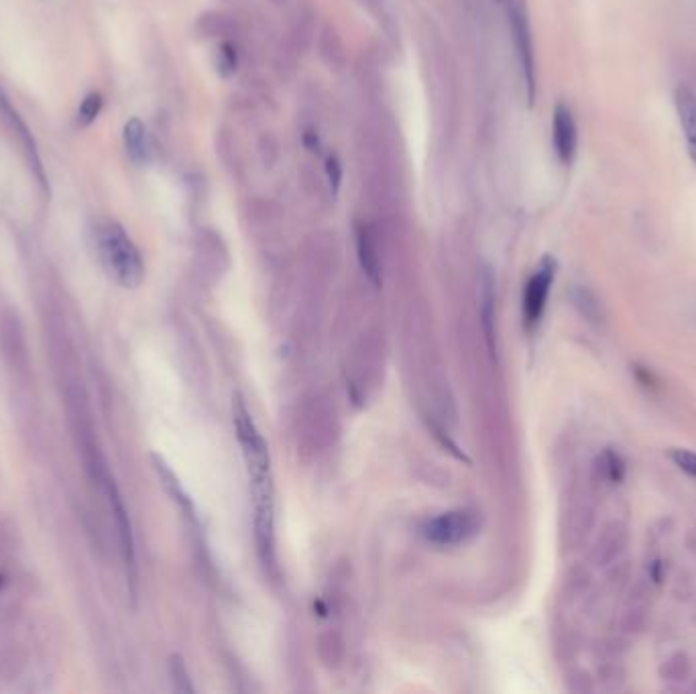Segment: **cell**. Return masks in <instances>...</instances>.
I'll list each match as a JSON object with an SVG mask.
<instances>
[{
    "mask_svg": "<svg viewBox=\"0 0 696 694\" xmlns=\"http://www.w3.org/2000/svg\"><path fill=\"white\" fill-rule=\"evenodd\" d=\"M232 422H235L237 440L243 448L247 465L253 505H255V538L261 560L273 564L275 556V485L271 471V454L265 438L261 436L251 412L247 410L241 395L232 399Z\"/></svg>",
    "mask_w": 696,
    "mask_h": 694,
    "instance_id": "cell-1",
    "label": "cell"
},
{
    "mask_svg": "<svg viewBox=\"0 0 696 694\" xmlns=\"http://www.w3.org/2000/svg\"><path fill=\"white\" fill-rule=\"evenodd\" d=\"M98 257L108 277L121 287L135 289L145 279L141 251L119 222H104L96 235Z\"/></svg>",
    "mask_w": 696,
    "mask_h": 694,
    "instance_id": "cell-2",
    "label": "cell"
},
{
    "mask_svg": "<svg viewBox=\"0 0 696 694\" xmlns=\"http://www.w3.org/2000/svg\"><path fill=\"white\" fill-rule=\"evenodd\" d=\"M477 534V519L473 513L456 509L440 513L424 524L422 536L440 548L460 546Z\"/></svg>",
    "mask_w": 696,
    "mask_h": 694,
    "instance_id": "cell-3",
    "label": "cell"
},
{
    "mask_svg": "<svg viewBox=\"0 0 696 694\" xmlns=\"http://www.w3.org/2000/svg\"><path fill=\"white\" fill-rule=\"evenodd\" d=\"M554 275H556V261L552 257H544L542 263L538 265V269L532 273V277L526 283L524 289V322L528 330H534L544 312H546V304H548V296L550 289L554 283Z\"/></svg>",
    "mask_w": 696,
    "mask_h": 694,
    "instance_id": "cell-4",
    "label": "cell"
},
{
    "mask_svg": "<svg viewBox=\"0 0 696 694\" xmlns=\"http://www.w3.org/2000/svg\"><path fill=\"white\" fill-rule=\"evenodd\" d=\"M509 25L517 49V60L521 66V74H524V84H526V96L530 102L536 98V60H534V41H532V31L530 23L526 17V11L519 5L509 7Z\"/></svg>",
    "mask_w": 696,
    "mask_h": 694,
    "instance_id": "cell-5",
    "label": "cell"
},
{
    "mask_svg": "<svg viewBox=\"0 0 696 694\" xmlns=\"http://www.w3.org/2000/svg\"><path fill=\"white\" fill-rule=\"evenodd\" d=\"M629 528L623 522H609L603 532L599 534L595 548H593V562L599 568H609L615 562L623 560L627 548H629Z\"/></svg>",
    "mask_w": 696,
    "mask_h": 694,
    "instance_id": "cell-6",
    "label": "cell"
},
{
    "mask_svg": "<svg viewBox=\"0 0 696 694\" xmlns=\"http://www.w3.org/2000/svg\"><path fill=\"white\" fill-rule=\"evenodd\" d=\"M552 143H554V151H556V157L560 159V163L570 165L574 155H576V147H578V129H576L574 114L566 104H558L554 108Z\"/></svg>",
    "mask_w": 696,
    "mask_h": 694,
    "instance_id": "cell-7",
    "label": "cell"
},
{
    "mask_svg": "<svg viewBox=\"0 0 696 694\" xmlns=\"http://www.w3.org/2000/svg\"><path fill=\"white\" fill-rule=\"evenodd\" d=\"M650 593L646 591L644 583H637L625 601V609L619 617V633L627 635V638H637V635L644 633L650 621V603H648Z\"/></svg>",
    "mask_w": 696,
    "mask_h": 694,
    "instance_id": "cell-8",
    "label": "cell"
},
{
    "mask_svg": "<svg viewBox=\"0 0 696 694\" xmlns=\"http://www.w3.org/2000/svg\"><path fill=\"white\" fill-rule=\"evenodd\" d=\"M0 119H3V121L7 123V127L11 129V133L17 137V143H19L21 149L25 151V157H27L29 165L33 167L39 184L45 188L43 167H41V161H39V155H37V147H35V143H33V137H31V133L27 131L25 123L21 121V117L17 114V110H15V108L9 104V100L3 96V92H0Z\"/></svg>",
    "mask_w": 696,
    "mask_h": 694,
    "instance_id": "cell-9",
    "label": "cell"
},
{
    "mask_svg": "<svg viewBox=\"0 0 696 694\" xmlns=\"http://www.w3.org/2000/svg\"><path fill=\"white\" fill-rule=\"evenodd\" d=\"M355 239H357V255L361 261V267L369 281L379 287L381 285V259L377 251L375 237L371 233V228L365 222H359L355 226Z\"/></svg>",
    "mask_w": 696,
    "mask_h": 694,
    "instance_id": "cell-10",
    "label": "cell"
},
{
    "mask_svg": "<svg viewBox=\"0 0 696 694\" xmlns=\"http://www.w3.org/2000/svg\"><path fill=\"white\" fill-rule=\"evenodd\" d=\"M676 112L682 135L686 139L688 155L696 163V94L690 92L688 88H678L674 96Z\"/></svg>",
    "mask_w": 696,
    "mask_h": 694,
    "instance_id": "cell-11",
    "label": "cell"
},
{
    "mask_svg": "<svg viewBox=\"0 0 696 694\" xmlns=\"http://www.w3.org/2000/svg\"><path fill=\"white\" fill-rule=\"evenodd\" d=\"M123 141H125L127 155H129V159L135 165H145L149 161V157H151V143H149V133H147V127L143 125V121L131 119L125 125Z\"/></svg>",
    "mask_w": 696,
    "mask_h": 694,
    "instance_id": "cell-12",
    "label": "cell"
},
{
    "mask_svg": "<svg viewBox=\"0 0 696 694\" xmlns=\"http://www.w3.org/2000/svg\"><path fill=\"white\" fill-rule=\"evenodd\" d=\"M692 674V664L686 652H674L670 654L662 666H660V678L672 684H682L690 678Z\"/></svg>",
    "mask_w": 696,
    "mask_h": 694,
    "instance_id": "cell-13",
    "label": "cell"
},
{
    "mask_svg": "<svg viewBox=\"0 0 696 694\" xmlns=\"http://www.w3.org/2000/svg\"><path fill=\"white\" fill-rule=\"evenodd\" d=\"M599 684L607 692H621L627 684V672L621 660H609L599 666Z\"/></svg>",
    "mask_w": 696,
    "mask_h": 694,
    "instance_id": "cell-14",
    "label": "cell"
},
{
    "mask_svg": "<svg viewBox=\"0 0 696 694\" xmlns=\"http://www.w3.org/2000/svg\"><path fill=\"white\" fill-rule=\"evenodd\" d=\"M595 471L599 481L605 483H617L623 475V462L615 452H605L603 456L597 458L595 462Z\"/></svg>",
    "mask_w": 696,
    "mask_h": 694,
    "instance_id": "cell-15",
    "label": "cell"
},
{
    "mask_svg": "<svg viewBox=\"0 0 696 694\" xmlns=\"http://www.w3.org/2000/svg\"><path fill=\"white\" fill-rule=\"evenodd\" d=\"M102 106H104V100L98 92H90L80 108H78V125L80 127H90L98 117H100V112H102Z\"/></svg>",
    "mask_w": 696,
    "mask_h": 694,
    "instance_id": "cell-16",
    "label": "cell"
},
{
    "mask_svg": "<svg viewBox=\"0 0 696 694\" xmlns=\"http://www.w3.org/2000/svg\"><path fill=\"white\" fill-rule=\"evenodd\" d=\"M576 306L580 308V312H583V316L589 318V322H601L603 320V312H601L599 300L589 292V289H578Z\"/></svg>",
    "mask_w": 696,
    "mask_h": 694,
    "instance_id": "cell-17",
    "label": "cell"
},
{
    "mask_svg": "<svg viewBox=\"0 0 696 694\" xmlns=\"http://www.w3.org/2000/svg\"><path fill=\"white\" fill-rule=\"evenodd\" d=\"M670 458L680 471H684L690 477H696V452L686 448H672Z\"/></svg>",
    "mask_w": 696,
    "mask_h": 694,
    "instance_id": "cell-18",
    "label": "cell"
},
{
    "mask_svg": "<svg viewBox=\"0 0 696 694\" xmlns=\"http://www.w3.org/2000/svg\"><path fill=\"white\" fill-rule=\"evenodd\" d=\"M326 173H328V180H330L332 192H336L338 186H340V180H342V169H340V163L336 161V157H328V161H326Z\"/></svg>",
    "mask_w": 696,
    "mask_h": 694,
    "instance_id": "cell-19",
    "label": "cell"
}]
</instances>
